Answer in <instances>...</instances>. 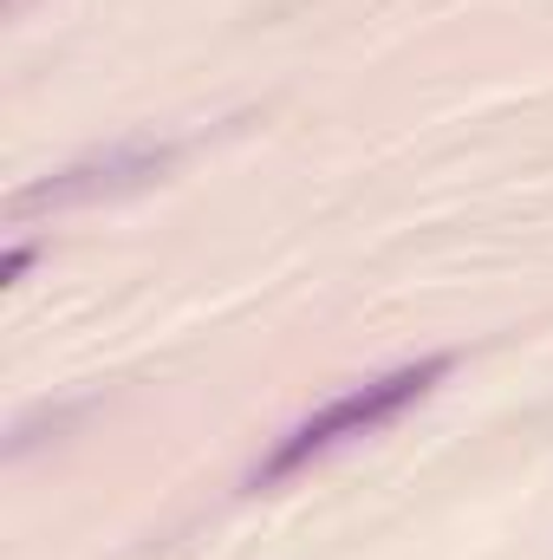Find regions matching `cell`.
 <instances>
[{"mask_svg":"<svg viewBox=\"0 0 553 560\" xmlns=\"http://www.w3.org/2000/svg\"><path fill=\"white\" fill-rule=\"evenodd\" d=\"M26 268H33V248H7V261H0V280L13 287V280L26 275Z\"/></svg>","mask_w":553,"mask_h":560,"instance_id":"7a4b0ae2","label":"cell"},{"mask_svg":"<svg viewBox=\"0 0 553 560\" xmlns=\"http://www.w3.org/2000/svg\"><path fill=\"white\" fill-rule=\"evenodd\" d=\"M449 365H456V359L436 352V359H416V365H398V372H385V378H365V385L339 392L332 405H319L306 423H293V430L280 436L274 456L255 469V489H274L293 469H306L313 456H326V450H339V443H352V436H372V430H385L391 418H404L416 398H430V385L449 378Z\"/></svg>","mask_w":553,"mask_h":560,"instance_id":"6da1fadb","label":"cell"}]
</instances>
